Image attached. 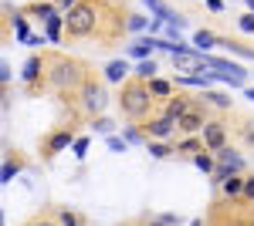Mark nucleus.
Segmentation results:
<instances>
[{"label":"nucleus","mask_w":254,"mask_h":226,"mask_svg":"<svg viewBox=\"0 0 254 226\" xmlns=\"http://www.w3.org/2000/svg\"><path fill=\"white\" fill-rule=\"evenodd\" d=\"M102 17H105V3H98V0H81V3H75L71 10H64V38H71V41L98 38Z\"/></svg>","instance_id":"f257e3e1"},{"label":"nucleus","mask_w":254,"mask_h":226,"mask_svg":"<svg viewBox=\"0 0 254 226\" xmlns=\"http://www.w3.org/2000/svg\"><path fill=\"white\" fill-rule=\"evenodd\" d=\"M85 78H88V71H85V64H81V61L64 57V54L48 57V81H44V85H48L51 91H58V94L81 91Z\"/></svg>","instance_id":"f03ea898"},{"label":"nucleus","mask_w":254,"mask_h":226,"mask_svg":"<svg viewBox=\"0 0 254 226\" xmlns=\"http://www.w3.org/2000/svg\"><path fill=\"white\" fill-rule=\"evenodd\" d=\"M119 108H122V115H126L129 122H146V118H153L156 98H153V91H149L146 81L129 78L126 85H119Z\"/></svg>","instance_id":"7ed1b4c3"},{"label":"nucleus","mask_w":254,"mask_h":226,"mask_svg":"<svg viewBox=\"0 0 254 226\" xmlns=\"http://www.w3.org/2000/svg\"><path fill=\"white\" fill-rule=\"evenodd\" d=\"M105 105H109V91H105V85H102L95 75H88V78H85V85H81V91H78V108L85 115H98V112H105Z\"/></svg>","instance_id":"20e7f679"},{"label":"nucleus","mask_w":254,"mask_h":226,"mask_svg":"<svg viewBox=\"0 0 254 226\" xmlns=\"http://www.w3.org/2000/svg\"><path fill=\"white\" fill-rule=\"evenodd\" d=\"M78 138H75V129L71 125H61V129H55V132H48L44 138H41V155L44 159H55L58 152H64L68 145H75Z\"/></svg>","instance_id":"39448f33"},{"label":"nucleus","mask_w":254,"mask_h":226,"mask_svg":"<svg viewBox=\"0 0 254 226\" xmlns=\"http://www.w3.org/2000/svg\"><path fill=\"white\" fill-rule=\"evenodd\" d=\"M217 155V172H214V182H224V179H231V176H241L244 169V159H241V152L231 149V145H224Z\"/></svg>","instance_id":"423d86ee"},{"label":"nucleus","mask_w":254,"mask_h":226,"mask_svg":"<svg viewBox=\"0 0 254 226\" xmlns=\"http://www.w3.org/2000/svg\"><path fill=\"white\" fill-rule=\"evenodd\" d=\"M142 132H146L149 142H170L173 132H180V129H176V122L170 118V115L159 112V115H153V118H146V122H142Z\"/></svg>","instance_id":"0eeeda50"},{"label":"nucleus","mask_w":254,"mask_h":226,"mask_svg":"<svg viewBox=\"0 0 254 226\" xmlns=\"http://www.w3.org/2000/svg\"><path fill=\"white\" fill-rule=\"evenodd\" d=\"M20 81H24L27 91H34L41 81H48V57L44 54H31L27 57L24 68H20Z\"/></svg>","instance_id":"6e6552de"},{"label":"nucleus","mask_w":254,"mask_h":226,"mask_svg":"<svg viewBox=\"0 0 254 226\" xmlns=\"http://www.w3.org/2000/svg\"><path fill=\"white\" fill-rule=\"evenodd\" d=\"M173 71H180L183 78H196L207 71V54H200V51H180L173 54Z\"/></svg>","instance_id":"1a4fd4ad"},{"label":"nucleus","mask_w":254,"mask_h":226,"mask_svg":"<svg viewBox=\"0 0 254 226\" xmlns=\"http://www.w3.org/2000/svg\"><path fill=\"white\" fill-rule=\"evenodd\" d=\"M207 122H210V115H207V105L203 101H196L190 112L183 115L180 122H176V129L183 135H203V129H207Z\"/></svg>","instance_id":"9d476101"},{"label":"nucleus","mask_w":254,"mask_h":226,"mask_svg":"<svg viewBox=\"0 0 254 226\" xmlns=\"http://www.w3.org/2000/svg\"><path fill=\"white\" fill-rule=\"evenodd\" d=\"M203 145L210 152H220L227 145V125H224V118H210V122H207V129H203Z\"/></svg>","instance_id":"9b49d317"},{"label":"nucleus","mask_w":254,"mask_h":226,"mask_svg":"<svg viewBox=\"0 0 254 226\" xmlns=\"http://www.w3.org/2000/svg\"><path fill=\"white\" fill-rule=\"evenodd\" d=\"M193 105H196L193 98H187V94H183V91H176L173 98H170V101H163V115H170L173 122H180V118H183V115L190 112Z\"/></svg>","instance_id":"f8f14e48"},{"label":"nucleus","mask_w":254,"mask_h":226,"mask_svg":"<svg viewBox=\"0 0 254 226\" xmlns=\"http://www.w3.org/2000/svg\"><path fill=\"white\" fill-rule=\"evenodd\" d=\"M146 7H149V14L156 20H163V24H173V27H183V24H187V20L180 17L170 3H163V0H146Z\"/></svg>","instance_id":"ddd939ff"},{"label":"nucleus","mask_w":254,"mask_h":226,"mask_svg":"<svg viewBox=\"0 0 254 226\" xmlns=\"http://www.w3.org/2000/svg\"><path fill=\"white\" fill-rule=\"evenodd\" d=\"M156 47H159V38L149 34V38H139L136 44H129V54L136 57V61H149V54H153Z\"/></svg>","instance_id":"4468645a"},{"label":"nucleus","mask_w":254,"mask_h":226,"mask_svg":"<svg viewBox=\"0 0 254 226\" xmlns=\"http://www.w3.org/2000/svg\"><path fill=\"white\" fill-rule=\"evenodd\" d=\"M105 81H112V85H126V81H129V64H126V57L105 64Z\"/></svg>","instance_id":"2eb2a0df"},{"label":"nucleus","mask_w":254,"mask_h":226,"mask_svg":"<svg viewBox=\"0 0 254 226\" xmlns=\"http://www.w3.org/2000/svg\"><path fill=\"white\" fill-rule=\"evenodd\" d=\"M149 91H153L156 101H170V98L176 94V85H173V81H166V78H156V81H149Z\"/></svg>","instance_id":"dca6fc26"},{"label":"nucleus","mask_w":254,"mask_h":226,"mask_svg":"<svg viewBox=\"0 0 254 226\" xmlns=\"http://www.w3.org/2000/svg\"><path fill=\"white\" fill-rule=\"evenodd\" d=\"M176 152H183V155H200V152H210V149L203 145V135H190V138H183V142L176 145Z\"/></svg>","instance_id":"f3484780"},{"label":"nucleus","mask_w":254,"mask_h":226,"mask_svg":"<svg viewBox=\"0 0 254 226\" xmlns=\"http://www.w3.org/2000/svg\"><path fill=\"white\" fill-rule=\"evenodd\" d=\"M200 101H203L207 108H220V112H227V108H231V98H227V94H220V91H203V94H200Z\"/></svg>","instance_id":"a211bd4d"},{"label":"nucleus","mask_w":254,"mask_h":226,"mask_svg":"<svg viewBox=\"0 0 254 226\" xmlns=\"http://www.w3.org/2000/svg\"><path fill=\"white\" fill-rule=\"evenodd\" d=\"M24 14H31V17H41V20H44V24H48V20L55 17L58 10H55L51 3H27V7H24Z\"/></svg>","instance_id":"6ab92c4d"},{"label":"nucleus","mask_w":254,"mask_h":226,"mask_svg":"<svg viewBox=\"0 0 254 226\" xmlns=\"http://www.w3.org/2000/svg\"><path fill=\"white\" fill-rule=\"evenodd\" d=\"M193 44L200 51H210L214 44H220V38H217L214 31H203V27H200V31H193Z\"/></svg>","instance_id":"aec40b11"},{"label":"nucleus","mask_w":254,"mask_h":226,"mask_svg":"<svg viewBox=\"0 0 254 226\" xmlns=\"http://www.w3.org/2000/svg\"><path fill=\"white\" fill-rule=\"evenodd\" d=\"M44 31H48V41H51V44H58L61 31H64V14H55V17L44 24Z\"/></svg>","instance_id":"412c9836"},{"label":"nucleus","mask_w":254,"mask_h":226,"mask_svg":"<svg viewBox=\"0 0 254 226\" xmlns=\"http://www.w3.org/2000/svg\"><path fill=\"white\" fill-rule=\"evenodd\" d=\"M156 61H153V57H149V61H139L136 64V78L139 81H146V85H149V81H156Z\"/></svg>","instance_id":"4be33fe9"},{"label":"nucleus","mask_w":254,"mask_h":226,"mask_svg":"<svg viewBox=\"0 0 254 226\" xmlns=\"http://www.w3.org/2000/svg\"><path fill=\"white\" fill-rule=\"evenodd\" d=\"M220 189H224L227 199H231V196H244V176H231V179H224Z\"/></svg>","instance_id":"5701e85b"},{"label":"nucleus","mask_w":254,"mask_h":226,"mask_svg":"<svg viewBox=\"0 0 254 226\" xmlns=\"http://www.w3.org/2000/svg\"><path fill=\"white\" fill-rule=\"evenodd\" d=\"M220 44H224L231 54H241V57H251V61H254V47H248V44H241V41H231V38H220Z\"/></svg>","instance_id":"b1692460"},{"label":"nucleus","mask_w":254,"mask_h":226,"mask_svg":"<svg viewBox=\"0 0 254 226\" xmlns=\"http://www.w3.org/2000/svg\"><path fill=\"white\" fill-rule=\"evenodd\" d=\"M24 169V162H20V155H7V162H3V182H10L17 172Z\"/></svg>","instance_id":"393cba45"},{"label":"nucleus","mask_w":254,"mask_h":226,"mask_svg":"<svg viewBox=\"0 0 254 226\" xmlns=\"http://www.w3.org/2000/svg\"><path fill=\"white\" fill-rule=\"evenodd\" d=\"M193 166L200 172H217V155H207V152H200V155H193Z\"/></svg>","instance_id":"a878e982"},{"label":"nucleus","mask_w":254,"mask_h":226,"mask_svg":"<svg viewBox=\"0 0 254 226\" xmlns=\"http://www.w3.org/2000/svg\"><path fill=\"white\" fill-rule=\"evenodd\" d=\"M237 135H241L244 145H251V149H254V118H244V122L237 125Z\"/></svg>","instance_id":"bb28decb"},{"label":"nucleus","mask_w":254,"mask_h":226,"mask_svg":"<svg viewBox=\"0 0 254 226\" xmlns=\"http://www.w3.org/2000/svg\"><path fill=\"white\" fill-rule=\"evenodd\" d=\"M149 145V155H156V159H166V155H173L176 149H170L166 142H146Z\"/></svg>","instance_id":"cd10ccee"},{"label":"nucleus","mask_w":254,"mask_h":226,"mask_svg":"<svg viewBox=\"0 0 254 226\" xmlns=\"http://www.w3.org/2000/svg\"><path fill=\"white\" fill-rule=\"evenodd\" d=\"M92 125H95V132H102V135H116V122H112V118H102V115H98Z\"/></svg>","instance_id":"c85d7f7f"},{"label":"nucleus","mask_w":254,"mask_h":226,"mask_svg":"<svg viewBox=\"0 0 254 226\" xmlns=\"http://www.w3.org/2000/svg\"><path fill=\"white\" fill-rule=\"evenodd\" d=\"M58 223H61V226H85L78 216L71 213V209H58Z\"/></svg>","instance_id":"c756f323"},{"label":"nucleus","mask_w":254,"mask_h":226,"mask_svg":"<svg viewBox=\"0 0 254 226\" xmlns=\"http://www.w3.org/2000/svg\"><path fill=\"white\" fill-rule=\"evenodd\" d=\"M14 31H17V38L27 44V38H31V31H27V20L20 17V14H14Z\"/></svg>","instance_id":"7c9ffc66"},{"label":"nucleus","mask_w":254,"mask_h":226,"mask_svg":"<svg viewBox=\"0 0 254 226\" xmlns=\"http://www.w3.org/2000/svg\"><path fill=\"white\" fill-rule=\"evenodd\" d=\"M237 27H241V31H244V34H254V14H251V10H248V14H241V17H237Z\"/></svg>","instance_id":"2f4dec72"},{"label":"nucleus","mask_w":254,"mask_h":226,"mask_svg":"<svg viewBox=\"0 0 254 226\" xmlns=\"http://www.w3.org/2000/svg\"><path fill=\"white\" fill-rule=\"evenodd\" d=\"M122 138H126V142H149V138H146V132H142V129H132V125L126 129V135H122Z\"/></svg>","instance_id":"473e14b6"},{"label":"nucleus","mask_w":254,"mask_h":226,"mask_svg":"<svg viewBox=\"0 0 254 226\" xmlns=\"http://www.w3.org/2000/svg\"><path fill=\"white\" fill-rule=\"evenodd\" d=\"M126 24H129V31H142L149 20L142 17V14H129V17H126Z\"/></svg>","instance_id":"72a5a7b5"},{"label":"nucleus","mask_w":254,"mask_h":226,"mask_svg":"<svg viewBox=\"0 0 254 226\" xmlns=\"http://www.w3.org/2000/svg\"><path fill=\"white\" fill-rule=\"evenodd\" d=\"M105 142H109V149H112V152H126V149H129V142H126V138H119V135H109Z\"/></svg>","instance_id":"f704fd0d"},{"label":"nucleus","mask_w":254,"mask_h":226,"mask_svg":"<svg viewBox=\"0 0 254 226\" xmlns=\"http://www.w3.org/2000/svg\"><path fill=\"white\" fill-rule=\"evenodd\" d=\"M71 149H75V155H78V159H85V152H88V138L81 135V138L75 142V145H71Z\"/></svg>","instance_id":"c9c22d12"},{"label":"nucleus","mask_w":254,"mask_h":226,"mask_svg":"<svg viewBox=\"0 0 254 226\" xmlns=\"http://www.w3.org/2000/svg\"><path fill=\"white\" fill-rule=\"evenodd\" d=\"M244 199L254 203V176H244Z\"/></svg>","instance_id":"e433bc0d"},{"label":"nucleus","mask_w":254,"mask_h":226,"mask_svg":"<svg viewBox=\"0 0 254 226\" xmlns=\"http://www.w3.org/2000/svg\"><path fill=\"white\" fill-rule=\"evenodd\" d=\"M27 226H61L58 220H51V216H38V220H31Z\"/></svg>","instance_id":"4c0bfd02"},{"label":"nucleus","mask_w":254,"mask_h":226,"mask_svg":"<svg viewBox=\"0 0 254 226\" xmlns=\"http://www.w3.org/2000/svg\"><path fill=\"white\" fill-rule=\"evenodd\" d=\"M0 81H3V85L10 81V64H7V61H0Z\"/></svg>","instance_id":"58836bf2"},{"label":"nucleus","mask_w":254,"mask_h":226,"mask_svg":"<svg viewBox=\"0 0 254 226\" xmlns=\"http://www.w3.org/2000/svg\"><path fill=\"white\" fill-rule=\"evenodd\" d=\"M159 220H163V223H166V226H176V223H180V216H176V213H163Z\"/></svg>","instance_id":"ea45409f"},{"label":"nucleus","mask_w":254,"mask_h":226,"mask_svg":"<svg viewBox=\"0 0 254 226\" xmlns=\"http://www.w3.org/2000/svg\"><path fill=\"white\" fill-rule=\"evenodd\" d=\"M207 7H210L214 14H220V10H224V3H220V0H207Z\"/></svg>","instance_id":"a19ab883"},{"label":"nucleus","mask_w":254,"mask_h":226,"mask_svg":"<svg viewBox=\"0 0 254 226\" xmlns=\"http://www.w3.org/2000/svg\"><path fill=\"white\" fill-rule=\"evenodd\" d=\"M146 226H166V223H163V220H149Z\"/></svg>","instance_id":"79ce46f5"},{"label":"nucleus","mask_w":254,"mask_h":226,"mask_svg":"<svg viewBox=\"0 0 254 226\" xmlns=\"http://www.w3.org/2000/svg\"><path fill=\"white\" fill-rule=\"evenodd\" d=\"M98 3H109V7H116V3H122V0H98Z\"/></svg>","instance_id":"37998d69"},{"label":"nucleus","mask_w":254,"mask_h":226,"mask_svg":"<svg viewBox=\"0 0 254 226\" xmlns=\"http://www.w3.org/2000/svg\"><path fill=\"white\" fill-rule=\"evenodd\" d=\"M244 94H248V98H251V101H254V88H244Z\"/></svg>","instance_id":"c03bdc74"},{"label":"nucleus","mask_w":254,"mask_h":226,"mask_svg":"<svg viewBox=\"0 0 254 226\" xmlns=\"http://www.w3.org/2000/svg\"><path fill=\"white\" fill-rule=\"evenodd\" d=\"M244 3H248V10H251V14H254V0H244Z\"/></svg>","instance_id":"a18cd8bd"},{"label":"nucleus","mask_w":254,"mask_h":226,"mask_svg":"<svg viewBox=\"0 0 254 226\" xmlns=\"http://www.w3.org/2000/svg\"><path fill=\"white\" fill-rule=\"evenodd\" d=\"M251 226H254V223H251Z\"/></svg>","instance_id":"49530a36"}]
</instances>
